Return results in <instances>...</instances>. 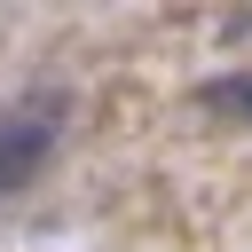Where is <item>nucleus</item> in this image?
Returning <instances> with one entry per match:
<instances>
[{"instance_id": "obj_1", "label": "nucleus", "mask_w": 252, "mask_h": 252, "mask_svg": "<svg viewBox=\"0 0 252 252\" xmlns=\"http://www.w3.org/2000/svg\"><path fill=\"white\" fill-rule=\"evenodd\" d=\"M228 102H236V110H252V87H228Z\"/></svg>"}]
</instances>
